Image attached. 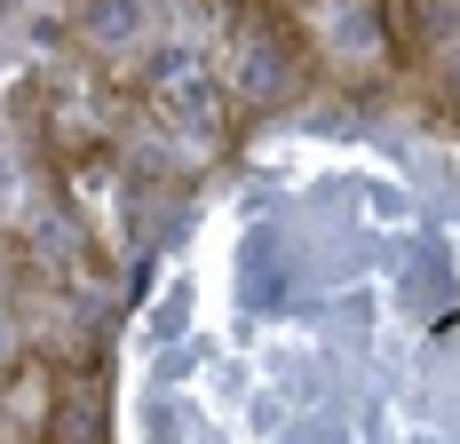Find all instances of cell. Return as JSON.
<instances>
[{
    "label": "cell",
    "mask_w": 460,
    "mask_h": 444,
    "mask_svg": "<svg viewBox=\"0 0 460 444\" xmlns=\"http://www.w3.org/2000/svg\"><path fill=\"white\" fill-rule=\"evenodd\" d=\"M80 24L95 40H136L143 32V0H80Z\"/></svg>",
    "instance_id": "1"
}]
</instances>
